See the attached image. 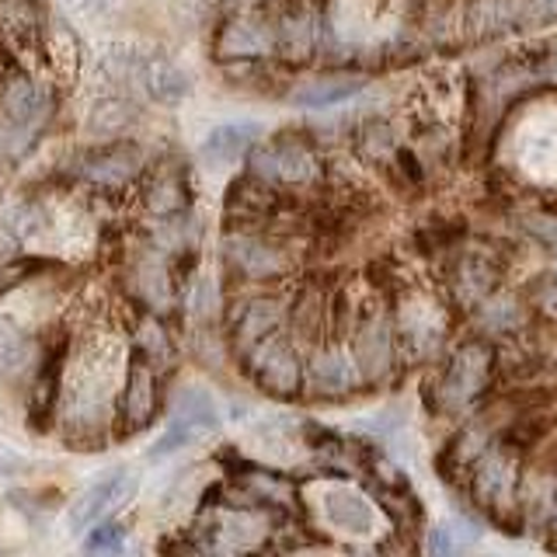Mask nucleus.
Segmentation results:
<instances>
[{
  "label": "nucleus",
  "mask_w": 557,
  "mask_h": 557,
  "mask_svg": "<svg viewBox=\"0 0 557 557\" xmlns=\"http://www.w3.org/2000/svg\"><path fill=\"white\" fill-rule=\"evenodd\" d=\"M324 313H327V307L321 300V293H304L300 307H296V313H293V324L304 338H318V331L324 324Z\"/></svg>",
  "instance_id": "cd10ccee"
},
{
  "label": "nucleus",
  "mask_w": 557,
  "mask_h": 557,
  "mask_svg": "<svg viewBox=\"0 0 557 557\" xmlns=\"http://www.w3.org/2000/svg\"><path fill=\"white\" fill-rule=\"evenodd\" d=\"M463 544H470V540L453 536V522H443V527H435L432 536H429V550L432 554H453V550H460Z\"/></svg>",
  "instance_id": "2f4dec72"
},
{
  "label": "nucleus",
  "mask_w": 557,
  "mask_h": 557,
  "mask_svg": "<svg viewBox=\"0 0 557 557\" xmlns=\"http://www.w3.org/2000/svg\"><path fill=\"white\" fill-rule=\"evenodd\" d=\"M278 327H283V307L272 304V300H255V304L244 307V313L237 318L234 342L244 356H251L261 342L278 335Z\"/></svg>",
  "instance_id": "a211bd4d"
},
{
  "label": "nucleus",
  "mask_w": 557,
  "mask_h": 557,
  "mask_svg": "<svg viewBox=\"0 0 557 557\" xmlns=\"http://www.w3.org/2000/svg\"><path fill=\"white\" fill-rule=\"evenodd\" d=\"M66 4L74 8L81 17H104L115 8V0H66Z\"/></svg>",
  "instance_id": "473e14b6"
},
{
  "label": "nucleus",
  "mask_w": 557,
  "mask_h": 557,
  "mask_svg": "<svg viewBox=\"0 0 557 557\" xmlns=\"http://www.w3.org/2000/svg\"><path fill=\"white\" fill-rule=\"evenodd\" d=\"M547 547H550V550H557V498H554L550 522H547Z\"/></svg>",
  "instance_id": "72a5a7b5"
},
{
  "label": "nucleus",
  "mask_w": 557,
  "mask_h": 557,
  "mask_svg": "<svg viewBox=\"0 0 557 557\" xmlns=\"http://www.w3.org/2000/svg\"><path fill=\"white\" fill-rule=\"evenodd\" d=\"M554 422H557V411H547V405L527 408V411L512 414V422L495 435V443H498L502 449L516 453V457L522 460L527 453H533L540 443L547 440V432L554 429Z\"/></svg>",
  "instance_id": "dca6fc26"
},
{
  "label": "nucleus",
  "mask_w": 557,
  "mask_h": 557,
  "mask_svg": "<svg viewBox=\"0 0 557 557\" xmlns=\"http://www.w3.org/2000/svg\"><path fill=\"white\" fill-rule=\"evenodd\" d=\"M359 91H362L359 77H327V81H313V84L296 87L293 104H300V109H327V104H338Z\"/></svg>",
  "instance_id": "412c9836"
},
{
  "label": "nucleus",
  "mask_w": 557,
  "mask_h": 557,
  "mask_svg": "<svg viewBox=\"0 0 557 557\" xmlns=\"http://www.w3.org/2000/svg\"><path fill=\"white\" fill-rule=\"evenodd\" d=\"M52 112V98L42 84H35V81H25V77H17L8 84V91H4V112H0V122L4 126H11L14 133H22V136H35L42 126H46V119Z\"/></svg>",
  "instance_id": "6e6552de"
},
{
  "label": "nucleus",
  "mask_w": 557,
  "mask_h": 557,
  "mask_svg": "<svg viewBox=\"0 0 557 557\" xmlns=\"http://www.w3.org/2000/svg\"><path fill=\"white\" fill-rule=\"evenodd\" d=\"M185 182L178 171H161L157 178L150 182V191H147V206L153 216H174L185 209Z\"/></svg>",
  "instance_id": "5701e85b"
},
{
  "label": "nucleus",
  "mask_w": 557,
  "mask_h": 557,
  "mask_svg": "<svg viewBox=\"0 0 557 557\" xmlns=\"http://www.w3.org/2000/svg\"><path fill=\"white\" fill-rule=\"evenodd\" d=\"M505 272V261L495 251H460L449 261V289L457 296V304H478L487 293L498 286Z\"/></svg>",
  "instance_id": "423d86ee"
},
{
  "label": "nucleus",
  "mask_w": 557,
  "mask_h": 557,
  "mask_svg": "<svg viewBox=\"0 0 557 557\" xmlns=\"http://www.w3.org/2000/svg\"><path fill=\"white\" fill-rule=\"evenodd\" d=\"M321 509L331 527L342 533H359V536L373 533V522H376L373 505L362 495H356L352 487H327L321 495Z\"/></svg>",
  "instance_id": "ddd939ff"
},
{
  "label": "nucleus",
  "mask_w": 557,
  "mask_h": 557,
  "mask_svg": "<svg viewBox=\"0 0 557 557\" xmlns=\"http://www.w3.org/2000/svg\"><path fill=\"white\" fill-rule=\"evenodd\" d=\"M133 81L144 87L153 101H164V104L182 101L191 91V81L182 66H174L171 60L153 57V52H144V49H139V57H136Z\"/></svg>",
  "instance_id": "9b49d317"
},
{
  "label": "nucleus",
  "mask_w": 557,
  "mask_h": 557,
  "mask_svg": "<svg viewBox=\"0 0 557 557\" xmlns=\"http://www.w3.org/2000/svg\"><path fill=\"white\" fill-rule=\"evenodd\" d=\"M220 429V411H216V400L209 397L202 387H185L174 400V411H171V425L161 440L153 443L150 457L161 460V457H171V453H178L191 443L206 440V435H213Z\"/></svg>",
  "instance_id": "f03ea898"
},
{
  "label": "nucleus",
  "mask_w": 557,
  "mask_h": 557,
  "mask_svg": "<svg viewBox=\"0 0 557 557\" xmlns=\"http://www.w3.org/2000/svg\"><path fill=\"white\" fill-rule=\"evenodd\" d=\"M144 164V153L133 144H109V147H98L91 153H84L77 161V174L84 182L101 185V188H119L126 185L133 174Z\"/></svg>",
  "instance_id": "1a4fd4ad"
},
{
  "label": "nucleus",
  "mask_w": 557,
  "mask_h": 557,
  "mask_svg": "<svg viewBox=\"0 0 557 557\" xmlns=\"http://www.w3.org/2000/svg\"><path fill=\"white\" fill-rule=\"evenodd\" d=\"M321 39V17L304 4H293L275 25V49L289 60H304Z\"/></svg>",
  "instance_id": "2eb2a0df"
},
{
  "label": "nucleus",
  "mask_w": 557,
  "mask_h": 557,
  "mask_svg": "<svg viewBox=\"0 0 557 557\" xmlns=\"http://www.w3.org/2000/svg\"><path fill=\"white\" fill-rule=\"evenodd\" d=\"M153 414V373L150 366L133 356L126 370V387H122V405H119V435H133L150 425Z\"/></svg>",
  "instance_id": "9d476101"
},
{
  "label": "nucleus",
  "mask_w": 557,
  "mask_h": 557,
  "mask_svg": "<svg viewBox=\"0 0 557 557\" xmlns=\"http://www.w3.org/2000/svg\"><path fill=\"white\" fill-rule=\"evenodd\" d=\"M32 356V338L11 318H0V380H14L17 373H25Z\"/></svg>",
  "instance_id": "4be33fe9"
},
{
  "label": "nucleus",
  "mask_w": 557,
  "mask_h": 557,
  "mask_svg": "<svg viewBox=\"0 0 557 557\" xmlns=\"http://www.w3.org/2000/svg\"><path fill=\"white\" fill-rule=\"evenodd\" d=\"M226 261L244 275V278H269L275 272L286 269V261L278 258L269 244H261L255 237H234L226 240Z\"/></svg>",
  "instance_id": "6ab92c4d"
},
{
  "label": "nucleus",
  "mask_w": 557,
  "mask_h": 557,
  "mask_svg": "<svg viewBox=\"0 0 557 557\" xmlns=\"http://www.w3.org/2000/svg\"><path fill=\"white\" fill-rule=\"evenodd\" d=\"M136 122V104L126 98H101L91 112H87L84 129L95 139H115Z\"/></svg>",
  "instance_id": "aec40b11"
},
{
  "label": "nucleus",
  "mask_w": 557,
  "mask_h": 557,
  "mask_svg": "<svg viewBox=\"0 0 557 557\" xmlns=\"http://www.w3.org/2000/svg\"><path fill=\"white\" fill-rule=\"evenodd\" d=\"M272 49H275V28L269 22H261V17H234L216 39L220 60H255V57H269Z\"/></svg>",
  "instance_id": "f8f14e48"
},
{
  "label": "nucleus",
  "mask_w": 557,
  "mask_h": 557,
  "mask_svg": "<svg viewBox=\"0 0 557 557\" xmlns=\"http://www.w3.org/2000/svg\"><path fill=\"white\" fill-rule=\"evenodd\" d=\"M359 383L356 359L342 348H324L310 362V387L321 397H345Z\"/></svg>",
  "instance_id": "f3484780"
},
{
  "label": "nucleus",
  "mask_w": 557,
  "mask_h": 557,
  "mask_svg": "<svg viewBox=\"0 0 557 557\" xmlns=\"http://www.w3.org/2000/svg\"><path fill=\"white\" fill-rule=\"evenodd\" d=\"M91 536L84 540V550L87 554H104V550H122L126 547V530L122 527H115V522H109V527H91L87 530Z\"/></svg>",
  "instance_id": "c85d7f7f"
},
{
  "label": "nucleus",
  "mask_w": 557,
  "mask_h": 557,
  "mask_svg": "<svg viewBox=\"0 0 557 557\" xmlns=\"http://www.w3.org/2000/svg\"><path fill=\"white\" fill-rule=\"evenodd\" d=\"M359 150L370 157V161H380V164H387L391 161V153L397 150L394 147V133L387 122H380V119H370L366 126L359 129Z\"/></svg>",
  "instance_id": "393cba45"
},
{
  "label": "nucleus",
  "mask_w": 557,
  "mask_h": 557,
  "mask_svg": "<svg viewBox=\"0 0 557 557\" xmlns=\"http://www.w3.org/2000/svg\"><path fill=\"white\" fill-rule=\"evenodd\" d=\"M251 168L261 182L278 185H304L318 178V157L300 139H272V144L258 147L251 157Z\"/></svg>",
  "instance_id": "20e7f679"
},
{
  "label": "nucleus",
  "mask_w": 557,
  "mask_h": 557,
  "mask_svg": "<svg viewBox=\"0 0 557 557\" xmlns=\"http://www.w3.org/2000/svg\"><path fill=\"white\" fill-rule=\"evenodd\" d=\"M463 237H467L463 220H429L414 231V248L422 255H440V251H453L457 240Z\"/></svg>",
  "instance_id": "b1692460"
},
{
  "label": "nucleus",
  "mask_w": 557,
  "mask_h": 557,
  "mask_svg": "<svg viewBox=\"0 0 557 557\" xmlns=\"http://www.w3.org/2000/svg\"><path fill=\"white\" fill-rule=\"evenodd\" d=\"M387 168H391V178L397 182L400 191H422L425 188V171H422V164H418V157L411 150L397 147L391 153Z\"/></svg>",
  "instance_id": "a878e982"
},
{
  "label": "nucleus",
  "mask_w": 557,
  "mask_h": 557,
  "mask_svg": "<svg viewBox=\"0 0 557 557\" xmlns=\"http://www.w3.org/2000/svg\"><path fill=\"white\" fill-rule=\"evenodd\" d=\"M516 28H540L557 22V0H512Z\"/></svg>",
  "instance_id": "bb28decb"
},
{
  "label": "nucleus",
  "mask_w": 557,
  "mask_h": 557,
  "mask_svg": "<svg viewBox=\"0 0 557 557\" xmlns=\"http://www.w3.org/2000/svg\"><path fill=\"white\" fill-rule=\"evenodd\" d=\"M136 495V474L126 467L119 470H109L104 478H98L91 487H84V492L77 495V502L70 505V530L74 533H87L91 527H98V522L104 516H112L115 509H122L129 498Z\"/></svg>",
  "instance_id": "7ed1b4c3"
},
{
  "label": "nucleus",
  "mask_w": 557,
  "mask_h": 557,
  "mask_svg": "<svg viewBox=\"0 0 557 557\" xmlns=\"http://www.w3.org/2000/svg\"><path fill=\"white\" fill-rule=\"evenodd\" d=\"M258 136H261L258 122H223V126L209 129V136L202 139L206 164H213V168L237 164L240 157L258 144Z\"/></svg>",
  "instance_id": "4468645a"
},
{
  "label": "nucleus",
  "mask_w": 557,
  "mask_h": 557,
  "mask_svg": "<svg viewBox=\"0 0 557 557\" xmlns=\"http://www.w3.org/2000/svg\"><path fill=\"white\" fill-rule=\"evenodd\" d=\"M370 283L380 286V289H387V293H394V289L405 286V272H400V265H397L394 258H380V261H373V265H370Z\"/></svg>",
  "instance_id": "c756f323"
},
{
  "label": "nucleus",
  "mask_w": 557,
  "mask_h": 557,
  "mask_svg": "<svg viewBox=\"0 0 557 557\" xmlns=\"http://www.w3.org/2000/svg\"><path fill=\"white\" fill-rule=\"evenodd\" d=\"M352 359L359 366L362 380H383L394 362V324L387 313H366L356 327V345H352Z\"/></svg>",
  "instance_id": "0eeeda50"
},
{
  "label": "nucleus",
  "mask_w": 557,
  "mask_h": 557,
  "mask_svg": "<svg viewBox=\"0 0 557 557\" xmlns=\"http://www.w3.org/2000/svg\"><path fill=\"white\" fill-rule=\"evenodd\" d=\"M255 380L258 387L265 394H275V397H293L296 391H300V380H304V366H300V356H296V348L286 342L272 335L269 342H261L255 352Z\"/></svg>",
  "instance_id": "39448f33"
},
{
  "label": "nucleus",
  "mask_w": 557,
  "mask_h": 557,
  "mask_svg": "<svg viewBox=\"0 0 557 557\" xmlns=\"http://www.w3.org/2000/svg\"><path fill=\"white\" fill-rule=\"evenodd\" d=\"M39 269H42V261H11V265H0V293L22 286L25 278H32Z\"/></svg>",
  "instance_id": "7c9ffc66"
},
{
  "label": "nucleus",
  "mask_w": 557,
  "mask_h": 557,
  "mask_svg": "<svg viewBox=\"0 0 557 557\" xmlns=\"http://www.w3.org/2000/svg\"><path fill=\"white\" fill-rule=\"evenodd\" d=\"M492 391H495V348L481 338H470L467 345H460L443 366L440 383H435L440 408L474 405V400H484Z\"/></svg>",
  "instance_id": "f257e3e1"
}]
</instances>
